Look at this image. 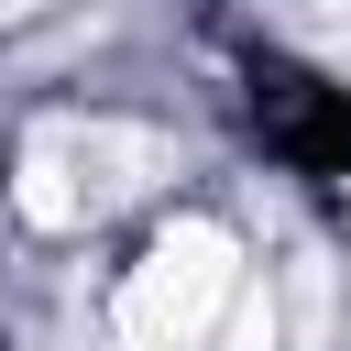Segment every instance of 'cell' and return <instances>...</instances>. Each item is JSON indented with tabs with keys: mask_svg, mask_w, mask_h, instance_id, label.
Segmentation results:
<instances>
[{
	"mask_svg": "<svg viewBox=\"0 0 351 351\" xmlns=\"http://www.w3.org/2000/svg\"><path fill=\"white\" fill-rule=\"evenodd\" d=\"M252 132H263V154H285V165L318 176V186L351 176V88H329V77L285 66V55L252 66Z\"/></svg>",
	"mask_w": 351,
	"mask_h": 351,
	"instance_id": "obj_1",
	"label": "cell"
}]
</instances>
